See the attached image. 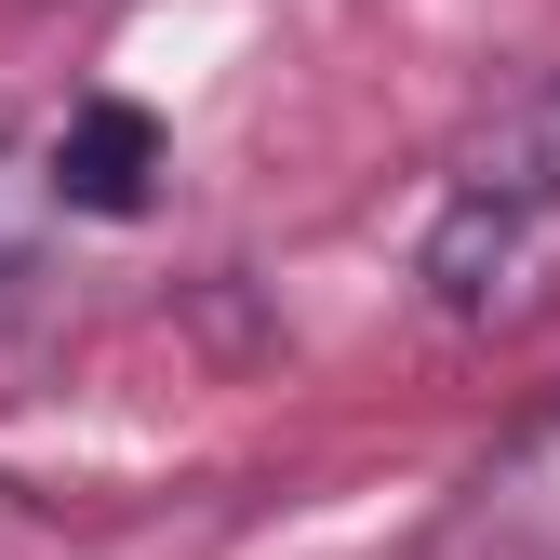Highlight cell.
<instances>
[{
    "mask_svg": "<svg viewBox=\"0 0 560 560\" xmlns=\"http://www.w3.org/2000/svg\"><path fill=\"white\" fill-rule=\"evenodd\" d=\"M547 241H560V81L494 107V133L454 161L413 280H428L441 320H521L534 280H547Z\"/></svg>",
    "mask_w": 560,
    "mask_h": 560,
    "instance_id": "6da1fadb",
    "label": "cell"
},
{
    "mask_svg": "<svg viewBox=\"0 0 560 560\" xmlns=\"http://www.w3.org/2000/svg\"><path fill=\"white\" fill-rule=\"evenodd\" d=\"M161 161L174 148H161V120L133 107V94H81V107L40 133V174H54L67 214H148V200H161Z\"/></svg>",
    "mask_w": 560,
    "mask_h": 560,
    "instance_id": "7a4b0ae2",
    "label": "cell"
},
{
    "mask_svg": "<svg viewBox=\"0 0 560 560\" xmlns=\"http://www.w3.org/2000/svg\"><path fill=\"white\" fill-rule=\"evenodd\" d=\"M54 228H67V200H54V174H40V148H0V307L40 280V254H54Z\"/></svg>",
    "mask_w": 560,
    "mask_h": 560,
    "instance_id": "3957f363",
    "label": "cell"
}]
</instances>
